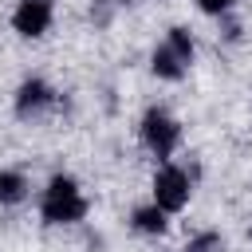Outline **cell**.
Listing matches in <instances>:
<instances>
[{
  "mask_svg": "<svg viewBox=\"0 0 252 252\" xmlns=\"http://www.w3.org/2000/svg\"><path fill=\"white\" fill-rule=\"evenodd\" d=\"M20 197H24V177H20V173H0V201L12 205V201H20Z\"/></svg>",
  "mask_w": 252,
  "mask_h": 252,
  "instance_id": "8",
  "label": "cell"
},
{
  "mask_svg": "<svg viewBox=\"0 0 252 252\" xmlns=\"http://www.w3.org/2000/svg\"><path fill=\"white\" fill-rule=\"evenodd\" d=\"M185 201H189V177H185L177 165H165V169L154 177V205L165 209V213H173V209H181Z\"/></svg>",
  "mask_w": 252,
  "mask_h": 252,
  "instance_id": "3",
  "label": "cell"
},
{
  "mask_svg": "<svg viewBox=\"0 0 252 252\" xmlns=\"http://www.w3.org/2000/svg\"><path fill=\"white\" fill-rule=\"evenodd\" d=\"M213 248H217V236H201V240H193L185 252H213Z\"/></svg>",
  "mask_w": 252,
  "mask_h": 252,
  "instance_id": "9",
  "label": "cell"
},
{
  "mask_svg": "<svg viewBox=\"0 0 252 252\" xmlns=\"http://www.w3.org/2000/svg\"><path fill=\"white\" fill-rule=\"evenodd\" d=\"M47 98H51V94H47V87L32 79V83H24V87H20V98H16V106H20V114H28V110L43 106Z\"/></svg>",
  "mask_w": 252,
  "mask_h": 252,
  "instance_id": "6",
  "label": "cell"
},
{
  "mask_svg": "<svg viewBox=\"0 0 252 252\" xmlns=\"http://www.w3.org/2000/svg\"><path fill=\"white\" fill-rule=\"evenodd\" d=\"M134 224H138L142 232H161V228H165V209H158V205L138 209V213H134Z\"/></svg>",
  "mask_w": 252,
  "mask_h": 252,
  "instance_id": "7",
  "label": "cell"
},
{
  "mask_svg": "<svg viewBox=\"0 0 252 252\" xmlns=\"http://www.w3.org/2000/svg\"><path fill=\"white\" fill-rule=\"evenodd\" d=\"M83 213H87V205H83L75 181H71V177H55V181L47 185V193H43V220L67 224V220H79Z\"/></svg>",
  "mask_w": 252,
  "mask_h": 252,
  "instance_id": "1",
  "label": "cell"
},
{
  "mask_svg": "<svg viewBox=\"0 0 252 252\" xmlns=\"http://www.w3.org/2000/svg\"><path fill=\"white\" fill-rule=\"evenodd\" d=\"M12 24H16L20 35H43L47 24H51V4L47 0H20Z\"/></svg>",
  "mask_w": 252,
  "mask_h": 252,
  "instance_id": "5",
  "label": "cell"
},
{
  "mask_svg": "<svg viewBox=\"0 0 252 252\" xmlns=\"http://www.w3.org/2000/svg\"><path fill=\"white\" fill-rule=\"evenodd\" d=\"M197 4H201L205 12H224V8L232 4V0H197Z\"/></svg>",
  "mask_w": 252,
  "mask_h": 252,
  "instance_id": "10",
  "label": "cell"
},
{
  "mask_svg": "<svg viewBox=\"0 0 252 252\" xmlns=\"http://www.w3.org/2000/svg\"><path fill=\"white\" fill-rule=\"evenodd\" d=\"M193 59V43H189V32H181V28H173L169 32V39L154 51V71L161 75V79H177L181 71H185V63Z\"/></svg>",
  "mask_w": 252,
  "mask_h": 252,
  "instance_id": "2",
  "label": "cell"
},
{
  "mask_svg": "<svg viewBox=\"0 0 252 252\" xmlns=\"http://www.w3.org/2000/svg\"><path fill=\"white\" fill-rule=\"evenodd\" d=\"M177 122L169 118V114H161V110H150L146 114V122H142V138H146V146L158 154V158H165L173 146H177Z\"/></svg>",
  "mask_w": 252,
  "mask_h": 252,
  "instance_id": "4",
  "label": "cell"
}]
</instances>
